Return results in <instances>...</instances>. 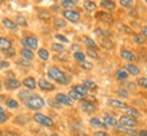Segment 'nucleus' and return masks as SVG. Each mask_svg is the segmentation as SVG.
<instances>
[{"instance_id": "58", "label": "nucleus", "mask_w": 147, "mask_h": 136, "mask_svg": "<svg viewBox=\"0 0 147 136\" xmlns=\"http://www.w3.org/2000/svg\"><path fill=\"white\" fill-rule=\"evenodd\" d=\"M74 136H89V135H86V133H82V132H77Z\"/></svg>"}, {"instance_id": "55", "label": "nucleus", "mask_w": 147, "mask_h": 136, "mask_svg": "<svg viewBox=\"0 0 147 136\" xmlns=\"http://www.w3.org/2000/svg\"><path fill=\"white\" fill-rule=\"evenodd\" d=\"M139 32H140V34H142V35L147 39V26H142V27H140V31H139Z\"/></svg>"}, {"instance_id": "6", "label": "nucleus", "mask_w": 147, "mask_h": 136, "mask_svg": "<svg viewBox=\"0 0 147 136\" xmlns=\"http://www.w3.org/2000/svg\"><path fill=\"white\" fill-rule=\"evenodd\" d=\"M3 85H4L5 90H8V92L20 90V88L23 86V85H22V81H20V79H18L16 77H13V75L4 78V81H3Z\"/></svg>"}, {"instance_id": "51", "label": "nucleus", "mask_w": 147, "mask_h": 136, "mask_svg": "<svg viewBox=\"0 0 147 136\" xmlns=\"http://www.w3.org/2000/svg\"><path fill=\"white\" fill-rule=\"evenodd\" d=\"M0 136H20V135L12 131H1L0 132Z\"/></svg>"}, {"instance_id": "15", "label": "nucleus", "mask_w": 147, "mask_h": 136, "mask_svg": "<svg viewBox=\"0 0 147 136\" xmlns=\"http://www.w3.org/2000/svg\"><path fill=\"white\" fill-rule=\"evenodd\" d=\"M89 125L92 128H94L96 131H105L107 129V125L104 124L101 117H98V116H92L89 118Z\"/></svg>"}, {"instance_id": "38", "label": "nucleus", "mask_w": 147, "mask_h": 136, "mask_svg": "<svg viewBox=\"0 0 147 136\" xmlns=\"http://www.w3.org/2000/svg\"><path fill=\"white\" fill-rule=\"evenodd\" d=\"M135 82L138 85V88L147 90V75H140V77H138V79H136Z\"/></svg>"}, {"instance_id": "54", "label": "nucleus", "mask_w": 147, "mask_h": 136, "mask_svg": "<svg viewBox=\"0 0 147 136\" xmlns=\"http://www.w3.org/2000/svg\"><path fill=\"white\" fill-rule=\"evenodd\" d=\"M93 136H111L107 131H94Z\"/></svg>"}, {"instance_id": "19", "label": "nucleus", "mask_w": 147, "mask_h": 136, "mask_svg": "<svg viewBox=\"0 0 147 136\" xmlns=\"http://www.w3.org/2000/svg\"><path fill=\"white\" fill-rule=\"evenodd\" d=\"M13 48V42L7 36H1L0 35V51L3 53H7L9 50Z\"/></svg>"}, {"instance_id": "45", "label": "nucleus", "mask_w": 147, "mask_h": 136, "mask_svg": "<svg viewBox=\"0 0 147 136\" xmlns=\"http://www.w3.org/2000/svg\"><path fill=\"white\" fill-rule=\"evenodd\" d=\"M138 85H136V82H129V81H124V82H121V88L127 89V90H134L135 88H136Z\"/></svg>"}, {"instance_id": "43", "label": "nucleus", "mask_w": 147, "mask_h": 136, "mask_svg": "<svg viewBox=\"0 0 147 136\" xmlns=\"http://www.w3.org/2000/svg\"><path fill=\"white\" fill-rule=\"evenodd\" d=\"M73 58H74V61H76L77 63L86 61V55H85L84 51H78V53H74V54H73Z\"/></svg>"}, {"instance_id": "17", "label": "nucleus", "mask_w": 147, "mask_h": 136, "mask_svg": "<svg viewBox=\"0 0 147 136\" xmlns=\"http://www.w3.org/2000/svg\"><path fill=\"white\" fill-rule=\"evenodd\" d=\"M121 112H123L125 116H129V117L135 118V120H139V118L143 116L142 112H140L138 108H135V106H132V105H127Z\"/></svg>"}, {"instance_id": "30", "label": "nucleus", "mask_w": 147, "mask_h": 136, "mask_svg": "<svg viewBox=\"0 0 147 136\" xmlns=\"http://www.w3.org/2000/svg\"><path fill=\"white\" fill-rule=\"evenodd\" d=\"M97 3L93 1V0H85L82 1V8L86 11V12H94L97 9Z\"/></svg>"}, {"instance_id": "8", "label": "nucleus", "mask_w": 147, "mask_h": 136, "mask_svg": "<svg viewBox=\"0 0 147 136\" xmlns=\"http://www.w3.org/2000/svg\"><path fill=\"white\" fill-rule=\"evenodd\" d=\"M94 19L98 20V22L104 23V24H108V26H111L115 23V16L112 15L111 12H107V11H97V12L94 13Z\"/></svg>"}, {"instance_id": "16", "label": "nucleus", "mask_w": 147, "mask_h": 136, "mask_svg": "<svg viewBox=\"0 0 147 136\" xmlns=\"http://www.w3.org/2000/svg\"><path fill=\"white\" fill-rule=\"evenodd\" d=\"M98 7L102 9V11H107V12H113L117 8V3L113 1V0H101L98 1Z\"/></svg>"}, {"instance_id": "3", "label": "nucleus", "mask_w": 147, "mask_h": 136, "mask_svg": "<svg viewBox=\"0 0 147 136\" xmlns=\"http://www.w3.org/2000/svg\"><path fill=\"white\" fill-rule=\"evenodd\" d=\"M32 120H34L36 124H39V125L46 127V128H53L54 125H55L53 118L50 117V116H47V114L42 113V112H35V113L32 114Z\"/></svg>"}, {"instance_id": "41", "label": "nucleus", "mask_w": 147, "mask_h": 136, "mask_svg": "<svg viewBox=\"0 0 147 136\" xmlns=\"http://www.w3.org/2000/svg\"><path fill=\"white\" fill-rule=\"evenodd\" d=\"M117 4L120 5V7H123V8H125V9H132L134 8V5H135V3L134 1H131V0H120Z\"/></svg>"}, {"instance_id": "18", "label": "nucleus", "mask_w": 147, "mask_h": 136, "mask_svg": "<svg viewBox=\"0 0 147 136\" xmlns=\"http://www.w3.org/2000/svg\"><path fill=\"white\" fill-rule=\"evenodd\" d=\"M124 69L131 77H140V74H142V69L136 63H125Z\"/></svg>"}, {"instance_id": "42", "label": "nucleus", "mask_w": 147, "mask_h": 136, "mask_svg": "<svg viewBox=\"0 0 147 136\" xmlns=\"http://www.w3.org/2000/svg\"><path fill=\"white\" fill-rule=\"evenodd\" d=\"M8 112L5 110L4 106H1L0 105V124H4L7 120H8Z\"/></svg>"}, {"instance_id": "39", "label": "nucleus", "mask_w": 147, "mask_h": 136, "mask_svg": "<svg viewBox=\"0 0 147 136\" xmlns=\"http://www.w3.org/2000/svg\"><path fill=\"white\" fill-rule=\"evenodd\" d=\"M94 32H96V35H98L101 39H108V36L111 35V32L108 30H105V28H98V27L94 30Z\"/></svg>"}, {"instance_id": "33", "label": "nucleus", "mask_w": 147, "mask_h": 136, "mask_svg": "<svg viewBox=\"0 0 147 136\" xmlns=\"http://www.w3.org/2000/svg\"><path fill=\"white\" fill-rule=\"evenodd\" d=\"M115 93H116V96L119 97V98H123V100H128L129 97H131V94H129V92L127 90V89H124V88H117L115 90Z\"/></svg>"}, {"instance_id": "34", "label": "nucleus", "mask_w": 147, "mask_h": 136, "mask_svg": "<svg viewBox=\"0 0 147 136\" xmlns=\"http://www.w3.org/2000/svg\"><path fill=\"white\" fill-rule=\"evenodd\" d=\"M82 85H84V86H85L86 89H88V90H90V92H92V90H96V89H97V83L94 82L93 79H90V78L84 79V81H82Z\"/></svg>"}, {"instance_id": "23", "label": "nucleus", "mask_w": 147, "mask_h": 136, "mask_svg": "<svg viewBox=\"0 0 147 136\" xmlns=\"http://www.w3.org/2000/svg\"><path fill=\"white\" fill-rule=\"evenodd\" d=\"M16 96H18L19 100L24 104L28 98H31V97L34 96V92H32V90H28V89H26V88H23V89H20V90H18Z\"/></svg>"}, {"instance_id": "56", "label": "nucleus", "mask_w": 147, "mask_h": 136, "mask_svg": "<svg viewBox=\"0 0 147 136\" xmlns=\"http://www.w3.org/2000/svg\"><path fill=\"white\" fill-rule=\"evenodd\" d=\"M138 136H147V128H142V129H139Z\"/></svg>"}, {"instance_id": "31", "label": "nucleus", "mask_w": 147, "mask_h": 136, "mask_svg": "<svg viewBox=\"0 0 147 136\" xmlns=\"http://www.w3.org/2000/svg\"><path fill=\"white\" fill-rule=\"evenodd\" d=\"M71 89H74L77 93H80L81 96L85 97V98H86V97L90 94V90H88V89L85 88L82 83H77V85H73V86H71Z\"/></svg>"}, {"instance_id": "40", "label": "nucleus", "mask_w": 147, "mask_h": 136, "mask_svg": "<svg viewBox=\"0 0 147 136\" xmlns=\"http://www.w3.org/2000/svg\"><path fill=\"white\" fill-rule=\"evenodd\" d=\"M54 39H57V42H59V43H62V44L69 43V42H70L69 38L65 36L63 34H61V32H55V34H54Z\"/></svg>"}, {"instance_id": "47", "label": "nucleus", "mask_w": 147, "mask_h": 136, "mask_svg": "<svg viewBox=\"0 0 147 136\" xmlns=\"http://www.w3.org/2000/svg\"><path fill=\"white\" fill-rule=\"evenodd\" d=\"M101 46L105 50H109V48L113 47V42L111 39H101Z\"/></svg>"}, {"instance_id": "57", "label": "nucleus", "mask_w": 147, "mask_h": 136, "mask_svg": "<svg viewBox=\"0 0 147 136\" xmlns=\"http://www.w3.org/2000/svg\"><path fill=\"white\" fill-rule=\"evenodd\" d=\"M57 59H63V62L66 61V59H67V55L65 54V51H63V53H61L59 55H57Z\"/></svg>"}, {"instance_id": "50", "label": "nucleus", "mask_w": 147, "mask_h": 136, "mask_svg": "<svg viewBox=\"0 0 147 136\" xmlns=\"http://www.w3.org/2000/svg\"><path fill=\"white\" fill-rule=\"evenodd\" d=\"M70 50L73 51V54H74V53H78V51H81V46H80V43H71Z\"/></svg>"}, {"instance_id": "61", "label": "nucleus", "mask_w": 147, "mask_h": 136, "mask_svg": "<svg viewBox=\"0 0 147 136\" xmlns=\"http://www.w3.org/2000/svg\"><path fill=\"white\" fill-rule=\"evenodd\" d=\"M146 4H147V0H146Z\"/></svg>"}, {"instance_id": "60", "label": "nucleus", "mask_w": 147, "mask_h": 136, "mask_svg": "<svg viewBox=\"0 0 147 136\" xmlns=\"http://www.w3.org/2000/svg\"><path fill=\"white\" fill-rule=\"evenodd\" d=\"M0 61H1V57H0Z\"/></svg>"}, {"instance_id": "36", "label": "nucleus", "mask_w": 147, "mask_h": 136, "mask_svg": "<svg viewBox=\"0 0 147 136\" xmlns=\"http://www.w3.org/2000/svg\"><path fill=\"white\" fill-rule=\"evenodd\" d=\"M51 50H53L54 53H57V54H61V53H63L65 51V44H62V43H59V42H53L51 43Z\"/></svg>"}, {"instance_id": "21", "label": "nucleus", "mask_w": 147, "mask_h": 136, "mask_svg": "<svg viewBox=\"0 0 147 136\" xmlns=\"http://www.w3.org/2000/svg\"><path fill=\"white\" fill-rule=\"evenodd\" d=\"M107 104H108V106L115 108V109H119V110H123L125 106L128 105V104H125L124 101L120 100V98H108Z\"/></svg>"}, {"instance_id": "11", "label": "nucleus", "mask_w": 147, "mask_h": 136, "mask_svg": "<svg viewBox=\"0 0 147 136\" xmlns=\"http://www.w3.org/2000/svg\"><path fill=\"white\" fill-rule=\"evenodd\" d=\"M54 98H55V101H57L61 106H67V108H71V106H73V100L67 96V93L58 92V93H55Z\"/></svg>"}, {"instance_id": "27", "label": "nucleus", "mask_w": 147, "mask_h": 136, "mask_svg": "<svg viewBox=\"0 0 147 136\" xmlns=\"http://www.w3.org/2000/svg\"><path fill=\"white\" fill-rule=\"evenodd\" d=\"M36 57L42 62H47L50 59V51L46 47H39L36 50Z\"/></svg>"}, {"instance_id": "44", "label": "nucleus", "mask_w": 147, "mask_h": 136, "mask_svg": "<svg viewBox=\"0 0 147 136\" xmlns=\"http://www.w3.org/2000/svg\"><path fill=\"white\" fill-rule=\"evenodd\" d=\"M85 55H86V57H89L90 59H98V58H100V55H98V53H97V50H92V48H86Z\"/></svg>"}, {"instance_id": "49", "label": "nucleus", "mask_w": 147, "mask_h": 136, "mask_svg": "<svg viewBox=\"0 0 147 136\" xmlns=\"http://www.w3.org/2000/svg\"><path fill=\"white\" fill-rule=\"evenodd\" d=\"M16 63L20 66H31V62L27 61V59H23V58H19V59H16Z\"/></svg>"}, {"instance_id": "2", "label": "nucleus", "mask_w": 147, "mask_h": 136, "mask_svg": "<svg viewBox=\"0 0 147 136\" xmlns=\"http://www.w3.org/2000/svg\"><path fill=\"white\" fill-rule=\"evenodd\" d=\"M23 105H24L26 109L31 110V112L35 113V112H40V110L47 105V101L42 96H39V94H34V96H32L31 98H28Z\"/></svg>"}, {"instance_id": "53", "label": "nucleus", "mask_w": 147, "mask_h": 136, "mask_svg": "<svg viewBox=\"0 0 147 136\" xmlns=\"http://www.w3.org/2000/svg\"><path fill=\"white\" fill-rule=\"evenodd\" d=\"M50 11H53V12H55V13L62 12V11H61V5H59V4H54V5H51V7H50Z\"/></svg>"}, {"instance_id": "22", "label": "nucleus", "mask_w": 147, "mask_h": 136, "mask_svg": "<svg viewBox=\"0 0 147 136\" xmlns=\"http://www.w3.org/2000/svg\"><path fill=\"white\" fill-rule=\"evenodd\" d=\"M51 24L55 30H63V28H66L67 27V22L62 16H54L53 20H51Z\"/></svg>"}, {"instance_id": "1", "label": "nucleus", "mask_w": 147, "mask_h": 136, "mask_svg": "<svg viewBox=\"0 0 147 136\" xmlns=\"http://www.w3.org/2000/svg\"><path fill=\"white\" fill-rule=\"evenodd\" d=\"M46 74H47V78L50 81H54L61 86H69L70 85V77L66 74V71H63L61 67H58L55 65L50 66L46 71Z\"/></svg>"}, {"instance_id": "9", "label": "nucleus", "mask_w": 147, "mask_h": 136, "mask_svg": "<svg viewBox=\"0 0 147 136\" xmlns=\"http://www.w3.org/2000/svg\"><path fill=\"white\" fill-rule=\"evenodd\" d=\"M119 55H120V58L123 61H125V63H136L138 62L136 54L132 50H129V48H120Z\"/></svg>"}, {"instance_id": "24", "label": "nucleus", "mask_w": 147, "mask_h": 136, "mask_svg": "<svg viewBox=\"0 0 147 136\" xmlns=\"http://www.w3.org/2000/svg\"><path fill=\"white\" fill-rule=\"evenodd\" d=\"M18 54L20 55V58H23V59H27V61H34V58H35V54H34V51H31V50H28V48H19L18 50Z\"/></svg>"}, {"instance_id": "13", "label": "nucleus", "mask_w": 147, "mask_h": 136, "mask_svg": "<svg viewBox=\"0 0 147 136\" xmlns=\"http://www.w3.org/2000/svg\"><path fill=\"white\" fill-rule=\"evenodd\" d=\"M38 88H39L42 92H54V90H55V85H54L50 79L42 77V78L38 79Z\"/></svg>"}, {"instance_id": "37", "label": "nucleus", "mask_w": 147, "mask_h": 136, "mask_svg": "<svg viewBox=\"0 0 147 136\" xmlns=\"http://www.w3.org/2000/svg\"><path fill=\"white\" fill-rule=\"evenodd\" d=\"M78 66H80V69H82L84 71H90L94 67L93 62L88 61V59H86V61H84V62H80V63H78Z\"/></svg>"}, {"instance_id": "29", "label": "nucleus", "mask_w": 147, "mask_h": 136, "mask_svg": "<svg viewBox=\"0 0 147 136\" xmlns=\"http://www.w3.org/2000/svg\"><path fill=\"white\" fill-rule=\"evenodd\" d=\"M58 4L61 5L62 9H74V7L78 5V1L77 0H61Z\"/></svg>"}, {"instance_id": "52", "label": "nucleus", "mask_w": 147, "mask_h": 136, "mask_svg": "<svg viewBox=\"0 0 147 136\" xmlns=\"http://www.w3.org/2000/svg\"><path fill=\"white\" fill-rule=\"evenodd\" d=\"M11 63L8 61H0V70H4V69H8Z\"/></svg>"}, {"instance_id": "10", "label": "nucleus", "mask_w": 147, "mask_h": 136, "mask_svg": "<svg viewBox=\"0 0 147 136\" xmlns=\"http://www.w3.org/2000/svg\"><path fill=\"white\" fill-rule=\"evenodd\" d=\"M80 108H81V110L82 112H85V113H88V114H93V113H96L97 112V109H98V106H97V104L94 102V101H90V100H82L80 102Z\"/></svg>"}, {"instance_id": "7", "label": "nucleus", "mask_w": 147, "mask_h": 136, "mask_svg": "<svg viewBox=\"0 0 147 136\" xmlns=\"http://www.w3.org/2000/svg\"><path fill=\"white\" fill-rule=\"evenodd\" d=\"M117 123L119 125L123 128H128V129H135V128L139 125V120H135V118L129 117V116H125V114H121L120 117L117 118Z\"/></svg>"}, {"instance_id": "4", "label": "nucleus", "mask_w": 147, "mask_h": 136, "mask_svg": "<svg viewBox=\"0 0 147 136\" xmlns=\"http://www.w3.org/2000/svg\"><path fill=\"white\" fill-rule=\"evenodd\" d=\"M20 44H22V47L34 51V50L39 48V39L35 35H23L20 38Z\"/></svg>"}, {"instance_id": "25", "label": "nucleus", "mask_w": 147, "mask_h": 136, "mask_svg": "<svg viewBox=\"0 0 147 136\" xmlns=\"http://www.w3.org/2000/svg\"><path fill=\"white\" fill-rule=\"evenodd\" d=\"M4 106L5 108H8L9 110H18L20 108V104H19V101L16 98H12V97H8V98H5L4 100Z\"/></svg>"}, {"instance_id": "59", "label": "nucleus", "mask_w": 147, "mask_h": 136, "mask_svg": "<svg viewBox=\"0 0 147 136\" xmlns=\"http://www.w3.org/2000/svg\"><path fill=\"white\" fill-rule=\"evenodd\" d=\"M4 88V85H3V81H1V79H0V90H1V89Z\"/></svg>"}, {"instance_id": "32", "label": "nucleus", "mask_w": 147, "mask_h": 136, "mask_svg": "<svg viewBox=\"0 0 147 136\" xmlns=\"http://www.w3.org/2000/svg\"><path fill=\"white\" fill-rule=\"evenodd\" d=\"M132 40H134V43L138 44V46H144V44H147V39L140 32H134V34H132Z\"/></svg>"}, {"instance_id": "28", "label": "nucleus", "mask_w": 147, "mask_h": 136, "mask_svg": "<svg viewBox=\"0 0 147 136\" xmlns=\"http://www.w3.org/2000/svg\"><path fill=\"white\" fill-rule=\"evenodd\" d=\"M129 77V74L125 71L124 67H120V69H117V70L115 71V78L116 81H120V82H124V81H127Z\"/></svg>"}, {"instance_id": "5", "label": "nucleus", "mask_w": 147, "mask_h": 136, "mask_svg": "<svg viewBox=\"0 0 147 136\" xmlns=\"http://www.w3.org/2000/svg\"><path fill=\"white\" fill-rule=\"evenodd\" d=\"M61 15L66 22L73 23V24H77L81 22V13L77 9H62Z\"/></svg>"}, {"instance_id": "26", "label": "nucleus", "mask_w": 147, "mask_h": 136, "mask_svg": "<svg viewBox=\"0 0 147 136\" xmlns=\"http://www.w3.org/2000/svg\"><path fill=\"white\" fill-rule=\"evenodd\" d=\"M82 43L86 46V48H92V50H97L98 51V44L96 43V40L93 38H90L88 35L82 36Z\"/></svg>"}, {"instance_id": "48", "label": "nucleus", "mask_w": 147, "mask_h": 136, "mask_svg": "<svg viewBox=\"0 0 147 136\" xmlns=\"http://www.w3.org/2000/svg\"><path fill=\"white\" fill-rule=\"evenodd\" d=\"M47 105H50L51 108H54V109H61V108H62V106L55 101V98H50V100H47Z\"/></svg>"}, {"instance_id": "46", "label": "nucleus", "mask_w": 147, "mask_h": 136, "mask_svg": "<svg viewBox=\"0 0 147 136\" xmlns=\"http://www.w3.org/2000/svg\"><path fill=\"white\" fill-rule=\"evenodd\" d=\"M15 22H16V24H18L19 27H22V26L23 27H27V26H28V24H27V20L23 18V16H20V15L15 18Z\"/></svg>"}, {"instance_id": "35", "label": "nucleus", "mask_w": 147, "mask_h": 136, "mask_svg": "<svg viewBox=\"0 0 147 136\" xmlns=\"http://www.w3.org/2000/svg\"><path fill=\"white\" fill-rule=\"evenodd\" d=\"M67 96L70 97L73 101H80V102H81L82 100H85V97H82L80 93H77L74 89H71V88L69 89V92H67Z\"/></svg>"}, {"instance_id": "14", "label": "nucleus", "mask_w": 147, "mask_h": 136, "mask_svg": "<svg viewBox=\"0 0 147 136\" xmlns=\"http://www.w3.org/2000/svg\"><path fill=\"white\" fill-rule=\"evenodd\" d=\"M22 85H23V88L34 92V90L38 88V79H36L35 77H32V75H27V77H24V78L22 79Z\"/></svg>"}, {"instance_id": "20", "label": "nucleus", "mask_w": 147, "mask_h": 136, "mask_svg": "<svg viewBox=\"0 0 147 136\" xmlns=\"http://www.w3.org/2000/svg\"><path fill=\"white\" fill-rule=\"evenodd\" d=\"M1 24H3V27H4L5 30L13 31V32L19 31V28H20V27L16 24L15 20H12V19H9V18H3L1 19Z\"/></svg>"}, {"instance_id": "12", "label": "nucleus", "mask_w": 147, "mask_h": 136, "mask_svg": "<svg viewBox=\"0 0 147 136\" xmlns=\"http://www.w3.org/2000/svg\"><path fill=\"white\" fill-rule=\"evenodd\" d=\"M102 121H104V124L107 125V128H112V129H115L117 125H119V123H117V118L113 116V113H109V112H104L101 116Z\"/></svg>"}]
</instances>
